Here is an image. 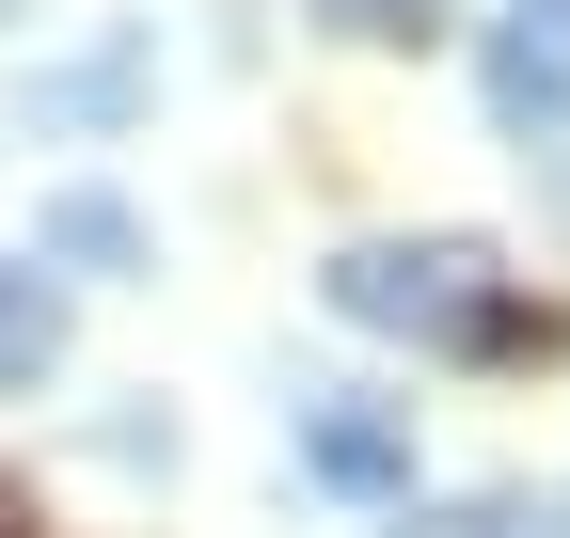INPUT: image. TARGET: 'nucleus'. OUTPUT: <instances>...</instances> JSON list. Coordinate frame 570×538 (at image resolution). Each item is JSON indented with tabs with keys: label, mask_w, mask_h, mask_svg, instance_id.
I'll return each instance as SVG.
<instances>
[{
	"label": "nucleus",
	"mask_w": 570,
	"mask_h": 538,
	"mask_svg": "<svg viewBox=\"0 0 570 538\" xmlns=\"http://www.w3.org/2000/svg\"><path fill=\"white\" fill-rule=\"evenodd\" d=\"M317 17L365 32V48H428V32H444V0H317Z\"/></svg>",
	"instance_id": "423d86ee"
},
{
	"label": "nucleus",
	"mask_w": 570,
	"mask_h": 538,
	"mask_svg": "<svg viewBox=\"0 0 570 538\" xmlns=\"http://www.w3.org/2000/svg\"><path fill=\"white\" fill-rule=\"evenodd\" d=\"M491 127L508 143H570V0H508V32H491Z\"/></svg>",
	"instance_id": "f03ea898"
},
{
	"label": "nucleus",
	"mask_w": 570,
	"mask_h": 538,
	"mask_svg": "<svg viewBox=\"0 0 570 538\" xmlns=\"http://www.w3.org/2000/svg\"><path fill=\"white\" fill-rule=\"evenodd\" d=\"M0 538H48V522H32V491H17V476H0Z\"/></svg>",
	"instance_id": "6e6552de"
},
{
	"label": "nucleus",
	"mask_w": 570,
	"mask_h": 538,
	"mask_svg": "<svg viewBox=\"0 0 570 538\" xmlns=\"http://www.w3.org/2000/svg\"><path fill=\"white\" fill-rule=\"evenodd\" d=\"M396 538H523V507H508V491H475V507H428V522H396Z\"/></svg>",
	"instance_id": "0eeeda50"
},
{
	"label": "nucleus",
	"mask_w": 570,
	"mask_h": 538,
	"mask_svg": "<svg viewBox=\"0 0 570 538\" xmlns=\"http://www.w3.org/2000/svg\"><path fill=\"white\" fill-rule=\"evenodd\" d=\"M333 317L396 332L428 365H539L554 349V317L523 301V269L491 238H348L333 253Z\"/></svg>",
	"instance_id": "f257e3e1"
},
{
	"label": "nucleus",
	"mask_w": 570,
	"mask_h": 538,
	"mask_svg": "<svg viewBox=\"0 0 570 538\" xmlns=\"http://www.w3.org/2000/svg\"><path fill=\"white\" fill-rule=\"evenodd\" d=\"M539 538H570V522H539Z\"/></svg>",
	"instance_id": "1a4fd4ad"
},
{
	"label": "nucleus",
	"mask_w": 570,
	"mask_h": 538,
	"mask_svg": "<svg viewBox=\"0 0 570 538\" xmlns=\"http://www.w3.org/2000/svg\"><path fill=\"white\" fill-rule=\"evenodd\" d=\"M48 365H63V301L32 286V269H0V396H32Z\"/></svg>",
	"instance_id": "20e7f679"
},
{
	"label": "nucleus",
	"mask_w": 570,
	"mask_h": 538,
	"mask_svg": "<svg viewBox=\"0 0 570 538\" xmlns=\"http://www.w3.org/2000/svg\"><path fill=\"white\" fill-rule=\"evenodd\" d=\"M0 17H17V0H0Z\"/></svg>",
	"instance_id": "9d476101"
},
{
	"label": "nucleus",
	"mask_w": 570,
	"mask_h": 538,
	"mask_svg": "<svg viewBox=\"0 0 570 538\" xmlns=\"http://www.w3.org/2000/svg\"><path fill=\"white\" fill-rule=\"evenodd\" d=\"M48 253H80V269H142V222L111 207V190H63V207H48Z\"/></svg>",
	"instance_id": "39448f33"
},
{
	"label": "nucleus",
	"mask_w": 570,
	"mask_h": 538,
	"mask_svg": "<svg viewBox=\"0 0 570 538\" xmlns=\"http://www.w3.org/2000/svg\"><path fill=\"white\" fill-rule=\"evenodd\" d=\"M302 476L365 491V507H412V428L381 412V396H333V412H302Z\"/></svg>",
	"instance_id": "7ed1b4c3"
}]
</instances>
